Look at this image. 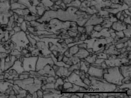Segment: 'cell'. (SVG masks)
I'll return each mask as SVG.
<instances>
[{
    "label": "cell",
    "mask_w": 131,
    "mask_h": 98,
    "mask_svg": "<svg viewBox=\"0 0 131 98\" xmlns=\"http://www.w3.org/2000/svg\"><path fill=\"white\" fill-rule=\"evenodd\" d=\"M42 81L36 78L29 77L23 80L14 81V84H17L19 87L32 94L41 89Z\"/></svg>",
    "instance_id": "6da1fadb"
},
{
    "label": "cell",
    "mask_w": 131,
    "mask_h": 98,
    "mask_svg": "<svg viewBox=\"0 0 131 98\" xmlns=\"http://www.w3.org/2000/svg\"><path fill=\"white\" fill-rule=\"evenodd\" d=\"M103 78L108 83L118 85H122L124 79L118 67L108 69L107 73L103 74Z\"/></svg>",
    "instance_id": "7a4b0ae2"
},
{
    "label": "cell",
    "mask_w": 131,
    "mask_h": 98,
    "mask_svg": "<svg viewBox=\"0 0 131 98\" xmlns=\"http://www.w3.org/2000/svg\"><path fill=\"white\" fill-rule=\"evenodd\" d=\"M10 41L15 44V49L21 51L24 48H27L29 43L25 33L22 31L15 33L10 38Z\"/></svg>",
    "instance_id": "3957f363"
},
{
    "label": "cell",
    "mask_w": 131,
    "mask_h": 98,
    "mask_svg": "<svg viewBox=\"0 0 131 98\" xmlns=\"http://www.w3.org/2000/svg\"><path fill=\"white\" fill-rule=\"evenodd\" d=\"M91 83L88 90L92 91H113L116 89V86L114 84L105 81L102 82L97 81L94 79L91 78Z\"/></svg>",
    "instance_id": "277c9868"
},
{
    "label": "cell",
    "mask_w": 131,
    "mask_h": 98,
    "mask_svg": "<svg viewBox=\"0 0 131 98\" xmlns=\"http://www.w3.org/2000/svg\"><path fill=\"white\" fill-rule=\"evenodd\" d=\"M35 48L34 50L30 52L32 56L43 57H51L52 53L44 42L41 41L37 42Z\"/></svg>",
    "instance_id": "5b68a950"
},
{
    "label": "cell",
    "mask_w": 131,
    "mask_h": 98,
    "mask_svg": "<svg viewBox=\"0 0 131 98\" xmlns=\"http://www.w3.org/2000/svg\"><path fill=\"white\" fill-rule=\"evenodd\" d=\"M38 56H31L29 57L24 56L22 61V66L24 71L30 72L36 71V66Z\"/></svg>",
    "instance_id": "8992f818"
},
{
    "label": "cell",
    "mask_w": 131,
    "mask_h": 98,
    "mask_svg": "<svg viewBox=\"0 0 131 98\" xmlns=\"http://www.w3.org/2000/svg\"><path fill=\"white\" fill-rule=\"evenodd\" d=\"M47 64L50 65L51 67L54 65V61L51 57H43L38 56L36 66V71H38L41 70Z\"/></svg>",
    "instance_id": "52a82bcc"
},
{
    "label": "cell",
    "mask_w": 131,
    "mask_h": 98,
    "mask_svg": "<svg viewBox=\"0 0 131 98\" xmlns=\"http://www.w3.org/2000/svg\"><path fill=\"white\" fill-rule=\"evenodd\" d=\"M68 80L69 82L75 85L78 86L83 87L85 88L86 89H88L89 86L86 85L82 81L80 77L76 73H72L70 74L69 77H68Z\"/></svg>",
    "instance_id": "ba28073f"
},
{
    "label": "cell",
    "mask_w": 131,
    "mask_h": 98,
    "mask_svg": "<svg viewBox=\"0 0 131 98\" xmlns=\"http://www.w3.org/2000/svg\"><path fill=\"white\" fill-rule=\"evenodd\" d=\"M38 74L45 77H54L56 76L55 71L52 67L49 64L47 65L42 69L37 71Z\"/></svg>",
    "instance_id": "9c48e42d"
},
{
    "label": "cell",
    "mask_w": 131,
    "mask_h": 98,
    "mask_svg": "<svg viewBox=\"0 0 131 98\" xmlns=\"http://www.w3.org/2000/svg\"><path fill=\"white\" fill-rule=\"evenodd\" d=\"M87 72L89 75L92 76L91 77L103 78V69L91 66L90 67Z\"/></svg>",
    "instance_id": "30bf717a"
},
{
    "label": "cell",
    "mask_w": 131,
    "mask_h": 98,
    "mask_svg": "<svg viewBox=\"0 0 131 98\" xmlns=\"http://www.w3.org/2000/svg\"><path fill=\"white\" fill-rule=\"evenodd\" d=\"M92 43H93V45L90 48H93V50L95 51L101 50L104 46L106 43V40L105 39L93 40V41L92 40Z\"/></svg>",
    "instance_id": "8fae6325"
},
{
    "label": "cell",
    "mask_w": 131,
    "mask_h": 98,
    "mask_svg": "<svg viewBox=\"0 0 131 98\" xmlns=\"http://www.w3.org/2000/svg\"><path fill=\"white\" fill-rule=\"evenodd\" d=\"M10 69L15 70L19 74H21L24 71L22 67V63L19 60H16Z\"/></svg>",
    "instance_id": "7c38bea8"
},
{
    "label": "cell",
    "mask_w": 131,
    "mask_h": 98,
    "mask_svg": "<svg viewBox=\"0 0 131 98\" xmlns=\"http://www.w3.org/2000/svg\"><path fill=\"white\" fill-rule=\"evenodd\" d=\"M55 72L56 75H57L59 77H62L64 76L68 77L72 73V72L69 71L67 68L63 67L59 68Z\"/></svg>",
    "instance_id": "4fadbf2b"
},
{
    "label": "cell",
    "mask_w": 131,
    "mask_h": 98,
    "mask_svg": "<svg viewBox=\"0 0 131 98\" xmlns=\"http://www.w3.org/2000/svg\"><path fill=\"white\" fill-rule=\"evenodd\" d=\"M121 73L125 79L128 80L131 77V66H125L121 68Z\"/></svg>",
    "instance_id": "5bb4252c"
},
{
    "label": "cell",
    "mask_w": 131,
    "mask_h": 98,
    "mask_svg": "<svg viewBox=\"0 0 131 98\" xmlns=\"http://www.w3.org/2000/svg\"><path fill=\"white\" fill-rule=\"evenodd\" d=\"M10 55V60L9 61L6 62L5 61V71H7L8 69H10L11 67H12V66L13 65L14 62L17 60V58L15 56H13V55Z\"/></svg>",
    "instance_id": "9a60e30c"
},
{
    "label": "cell",
    "mask_w": 131,
    "mask_h": 98,
    "mask_svg": "<svg viewBox=\"0 0 131 98\" xmlns=\"http://www.w3.org/2000/svg\"><path fill=\"white\" fill-rule=\"evenodd\" d=\"M89 53V52L84 49H80L79 51L75 54L74 56L79 58V59H83L87 58L88 56Z\"/></svg>",
    "instance_id": "2e32d148"
},
{
    "label": "cell",
    "mask_w": 131,
    "mask_h": 98,
    "mask_svg": "<svg viewBox=\"0 0 131 98\" xmlns=\"http://www.w3.org/2000/svg\"><path fill=\"white\" fill-rule=\"evenodd\" d=\"M36 8L37 11V14L39 17L42 16L46 10H48L47 9H49L45 7L40 2L38 5L36 6Z\"/></svg>",
    "instance_id": "e0dca14e"
},
{
    "label": "cell",
    "mask_w": 131,
    "mask_h": 98,
    "mask_svg": "<svg viewBox=\"0 0 131 98\" xmlns=\"http://www.w3.org/2000/svg\"><path fill=\"white\" fill-rule=\"evenodd\" d=\"M14 13L18 14L19 16H25L30 14L29 10L28 8L24 9H17L12 10Z\"/></svg>",
    "instance_id": "ac0fdd59"
},
{
    "label": "cell",
    "mask_w": 131,
    "mask_h": 98,
    "mask_svg": "<svg viewBox=\"0 0 131 98\" xmlns=\"http://www.w3.org/2000/svg\"><path fill=\"white\" fill-rule=\"evenodd\" d=\"M26 8L27 7L25 5L18 2L10 4V10H12L17 9H24Z\"/></svg>",
    "instance_id": "d6986e66"
},
{
    "label": "cell",
    "mask_w": 131,
    "mask_h": 98,
    "mask_svg": "<svg viewBox=\"0 0 131 98\" xmlns=\"http://www.w3.org/2000/svg\"><path fill=\"white\" fill-rule=\"evenodd\" d=\"M112 27L117 31H120L123 30L125 29L126 28V26L124 24L119 22L114 23L112 26Z\"/></svg>",
    "instance_id": "ffe728a7"
},
{
    "label": "cell",
    "mask_w": 131,
    "mask_h": 98,
    "mask_svg": "<svg viewBox=\"0 0 131 98\" xmlns=\"http://www.w3.org/2000/svg\"><path fill=\"white\" fill-rule=\"evenodd\" d=\"M39 17L37 15H33L31 14H28L24 16V20L25 21H30L37 20L39 18Z\"/></svg>",
    "instance_id": "44dd1931"
},
{
    "label": "cell",
    "mask_w": 131,
    "mask_h": 98,
    "mask_svg": "<svg viewBox=\"0 0 131 98\" xmlns=\"http://www.w3.org/2000/svg\"><path fill=\"white\" fill-rule=\"evenodd\" d=\"M86 89L84 87L73 84V87H72V88H69V89H67V91H70V92L79 91H79H84V90H85Z\"/></svg>",
    "instance_id": "7402d4cb"
},
{
    "label": "cell",
    "mask_w": 131,
    "mask_h": 98,
    "mask_svg": "<svg viewBox=\"0 0 131 98\" xmlns=\"http://www.w3.org/2000/svg\"><path fill=\"white\" fill-rule=\"evenodd\" d=\"M55 89V83H47L46 84L42 85L41 89L43 91H44L48 89Z\"/></svg>",
    "instance_id": "603a6c76"
},
{
    "label": "cell",
    "mask_w": 131,
    "mask_h": 98,
    "mask_svg": "<svg viewBox=\"0 0 131 98\" xmlns=\"http://www.w3.org/2000/svg\"><path fill=\"white\" fill-rule=\"evenodd\" d=\"M40 2L45 7L49 8L53 6L54 3L51 0H40Z\"/></svg>",
    "instance_id": "cb8c5ba5"
},
{
    "label": "cell",
    "mask_w": 131,
    "mask_h": 98,
    "mask_svg": "<svg viewBox=\"0 0 131 98\" xmlns=\"http://www.w3.org/2000/svg\"><path fill=\"white\" fill-rule=\"evenodd\" d=\"M27 38L28 39V42L29 43V45L33 48H35L36 44L37 42L36 40L34 39L32 37L30 34L27 35Z\"/></svg>",
    "instance_id": "d4e9b609"
},
{
    "label": "cell",
    "mask_w": 131,
    "mask_h": 98,
    "mask_svg": "<svg viewBox=\"0 0 131 98\" xmlns=\"http://www.w3.org/2000/svg\"><path fill=\"white\" fill-rule=\"evenodd\" d=\"M64 84V81L62 78L57 79L56 82L55 83V89H57L61 85H62Z\"/></svg>",
    "instance_id": "484cf974"
},
{
    "label": "cell",
    "mask_w": 131,
    "mask_h": 98,
    "mask_svg": "<svg viewBox=\"0 0 131 98\" xmlns=\"http://www.w3.org/2000/svg\"><path fill=\"white\" fill-rule=\"evenodd\" d=\"M28 8L29 10L30 14L33 15H37L36 6L31 5Z\"/></svg>",
    "instance_id": "4316f807"
},
{
    "label": "cell",
    "mask_w": 131,
    "mask_h": 98,
    "mask_svg": "<svg viewBox=\"0 0 131 98\" xmlns=\"http://www.w3.org/2000/svg\"><path fill=\"white\" fill-rule=\"evenodd\" d=\"M79 50V49L77 45L71 48L69 50V53L70 55L75 54Z\"/></svg>",
    "instance_id": "83f0119b"
},
{
    "label": "cell",
    "mask_w": 131,
    "mask_h": 98,
    "mask_svg": "<svg viewBox=\"0 0 131 98\" xmlns=\"http://www.w3.org/2000/svg\"><path fill=\"white\" fill-rule=\"evenodd\" d=\"M80 64V68L81 70H83L85 72H88L89 69L86 66V65L85 64V63L83 61H81Z\"/></svg>",
    "instance_id": "f1b7e54d"
},
{
    "label": "cell",
    "mask_w": 131,
    "mask_h": 98,
    "mask_svg": "<svg viewBox=\"0 0 131 98\" xmlns=\"http://www.w3.org/2000/svg\"><path fill=\"white\" fill-rule=\"evenodd\" d=\"M80 64L79 63H78V64H74L73 66H72L71 67H70L69 68L68 70L69 71L72 72V71L73 70H76V69H78L80 68Z\"/></svg>",
    "instance_id": "f546056e"
},
{
    "label": "cell",
    "mask_w": 131,
    "mask_h": 98,
    "mask_svg": "<svg viewBox=\"0 0 131 98\" xmlns=\"http://www.w3.org/2000/svg\"><path fill=\"white\" fill-rule=\"evenodd\" d=\"M20 27L21 28V30L25 32V31L27 30V24L26 21H24L22 23H21Z\"/></svg>",
    "instance_id": "4dcf8cb0"
},
{
    "label": "cell",
    "mask_w": 131,
    "mask_h": 98,
    "mask_svg": "<svg viewBox=\"0 0 131 98\" xmlns=\"http://www.w3.org/2000/svg\"><path fill=\"white\" fill-rule=\"evenodd\" d=\"M97 57L96 55L93 56L92 57H87V58H86V60L89 63H95L96 61V58Z\"/></svg>",
    "instance_id": "1f68e13d"
},
{
    "label": "cell",
    "mask_w": 131,
    "mask_h": 98,
    "mask_svg": "<svg viewBox=\"0 0 131 98\" xmlns=\"http://www.w3.org/2000/svg\"><path fill=\"white\" fill-rule=\"evenodd\" d=\"M29 74H27L21 73V74H19V80H23V79L29 78Z\"/></svg>",
    "instance_id": "d6a6232c"
},
{
    "label": "cell",
    "mask_w": 131,
    "mask_h": 98,
    "mask_svg": "<svg viewBox=\"0 0 131 98\" xmlns=\"http://www.w3.org/2000/svg\"><path fill=\"white\" fill-rule=\"evenodd\" d=\"M73 87V84L70 82H65L63 84V88L64 89H69V88H72Z\"/></svg>",
    "instance_id": "836d02e7"
},
{
    "label": "cell",
    "mask_w": 131,
    "mask_h": 98,
    "mask_svg": "<svg viewBox=\"0 0 131 98\" xmlns=\"http://www.w3.org/2000/svg\"><path fill=\"white\" fill-rule=\"evenodd\" d=\"M11 50H6L2 45H0V53H5L9 54L10 53Z\"/></svg>",
    "instance_id": "e575fe53"
},
{
    "label": "cell",
    "mask_w": 131,
    "mask_h": 98,
    "mask_svg": "<svg viewBox=\"0 0 131 98\" xmlns=\"http://www.w3.org/2000/svg\"><path fill=\"white\" fill-rule=\"evenodd\" d=\"M9 55H13V56H16L18 55H21V53L20 51L18 50L17 49H14L11 51L10 53L9 54Z\"/></svg>",
    "instance_id": "d590c367"
},
{
    "label": "cell",
    "mask_w": 131,
    "mask_h": 98,
    "mask_svg": "<svg viewBox=\"0 0 131 98\" xmlns=\"http://www.w3.org/2000/svg\"><path fill=\"white\" fill-rule=\"evenodd\" d=\"M56 80L54 77H48L46 80L47 83H55L56 82Z\"/></svg>",
    "instance_id": "8d00e7d4"
},
{
    "label": "cell",
    "mask_w": 131,
    "mask_h": 98,
    "mask_svg": "<svg viewBox=\"0 0 131 98\" xmlns=\"http://www.w3.org/2000/svg\"><path fill=\"white\" fill-rule=\"evenodd\" d=\"M37 94L38 98H42L43 97V91L41 89H39L36 91Z\"/></svg>",
    "instance_id": "74e56055"
},
{
    "label": "cell",
    "mask_w": 131,
    "mask_h": 98,
    "mask_svg": "<svg viewBox=\"0 0 131 98\" xmlns=\"http://www.w3.org/2000/svg\"><path fill=\"white\" fill-rule=\"evenodd\" d=\"M5 31V30H2V28H0V42L2 39L4 37Z\"/></svg>",
    "instance_id": "f35d334b"
},
{
    "label": "cell",
    "mask_w": 131,
    "mask_h": 98,
    "mask_svg": "<svg viewBox=\"0 0 131 98\" xmlns=\"http://www.w3.org/2000/svg\"><path fill=\"white\" fill-rule=\"evenodd\" d=\"M83 82L86 85H87L88 86H89L90 84H91V81L90 79H89V78H85L83 80Z\"/></svg>",
    "instance_id": "ab89813d"
},
{
    "label": "cell",
    "mask_w": 131,
    "mask_h": 98,
    "mask_svg": "<svg viewBox=\"0 0 131 98\" xmlns=\"http://www.w3.org/2000/svg\"><path fill=\"white\" fill-rule=\"evenodd\" d=\"M25 20H24V16H19V17L17 19L16 22L20 23V24H21Z\"/></svg>",
    "instance_id": "60d3db41"
},
{
    "label": "cell",
    "mask_w": 131,
    "mask_h": 98,
    "mask_svg": "<svg viewBox=\"0 0 131 98\" xmlns=\"http://www.w3.org/2000/svg\"><path fill=\"white\" fill-rule=\"evenodd\" d=\"M63 61H64V63H65L67 64L70 65H71V64H72V63L70 60V59H69L68 58L66 57H65L64 59H63Z\"/></svg>",
    "instance_id": "b9f144b4"
},
{
    "label": "cell",
    "mask_w": 131,
    "mask_h": 98,
    "mask_svg": "<svg viewBox=\"0 0 131 98\" xmlns=\"http://www.w3.org/2000/svg\"><path fill=\"white\" fill-rule=\"evenodd\" d=\"M125 88H129V89H131V84L130 83H129V84H125L122 85V86H120V89H125Z\"/></svg>",
    "instance_id": "7bdbcfd3"
},
{
    "label": "cell",
    "mask_w": 131,
    "mask_h": 98,
    "mask_svg": "<svg viewBox=\"0 0 131 98\" xmlns=\"http://www.w3.org/2000/svg\"><path fill=\"white\" fill-rule=\"evenodd\" d=\"M97 57L98 58V59H106L107 58L106 55L105 54H100L98 56H97Z\"/></svg>",
    "instance_id": "ee69618b"
},
{
    "label": "cell",
    "mask_w": 131,
    "mask_h": 98,
    "mask_svg": "<svg viewBox=\"0 0 131 98\" xmlns=\"http://www.w3.org/2000/svg\"><path fill=\"white\" fill-rule=\"evenodd\" d=\"M13 30L14 31H15V33L18 32L19 31H21V30L20 27V26H16L14 27L13 28Z\"/></svg>",
    "instance_id": "f6af8a7d"
},
{
    "label": "cell",
    "mask_w": 131,
    "mask_h": 98,
    "mask_svg": "<svg viewBox=\"0 0 131 98\" xmlns=\"http://www.w3.org/2000/svg\"><path fill=\"white\" fill-rule=\"evenodd\" d=\"M9 55V54L5 53H0V60L2 58H5Z\"/></svg>",
    "instance_id": "bcb514c9"
},
{
    "label": "cell",
    "mask_w": 131,
    "mask_h": 98,
    "mask_svg": "<svg viewBox=\"0 0 131 98\" xmlns=\"http://www.w3.org/2000/svg\"><path fill=\"white\" fill-rule=\"evenodd\" d=\"M19 15H18V14H16V13H14L13 15L14 18V20L15 22H16L17 20V19L19 17Z\"/></svg>",
    "instance_id": "7dc6e473"
},
{
    "label": "cell",
    "mask_w": 131,
    "mask_h": 98,
    "mask_svg": "<svg viewBox=\"0 0 131 98\" xmlns=\"http://www.w3.org/2000/svg\"><path fill=\"white\" fill-rule=\"evenodd\" d=\"M104 61L103 60H102V59H98V60H97L95 61V63H97V64H100L101 63L103 62V61Z\"/></svg>",
    "instance_id": "c3c4849f"
},
{
    "label": "cell",
    "mask_w": 131,
    "mask_h": 98,
    "mask_svg": "<svg viewBox=\"0 0 131 98\" xmlns=\"http://www.w3.org/2000/svg\"><path fill=\"white\" fill-rule=\"evenodd\" d=\"M4 81V74H0V81Z\"/></svg>",
    "instance_id": "681fc988"
},
{
    "label": "cell",
    "mask_w": 131,
    "mask_h": 98,
    "mask_svg": "<svg viewBox=\"0 0 131 98\" xmlns=\"http://www.w3.org/2000/svg\"><path fill=\"white\" fill-rule=\"evenodd\" d=\"M32 98H38L37 95V94L36 92L32 93Z\"/></svg>",
    "instance_id": "f907efd6"
},
{
    "label": "cell",
    "mask_w": 131,
    "mask_h": 98,
    "mask_svg": "<svg viewBox=\"0 0 131 98\" xmlns=\"http://www.w3.org/2000/svg\"><path fill=\"white\" fill-rule=\"evenodd\" d=\"M10 4L11 3H14V2H18L19 0H9Z\"/></svg>",
    "instance_id": "816d5d0a"
},
{
    "label": "cell",
    "mask_w": 131,
    "mask_h": 98,
    "mask_svg": "<svg viewBox=\"0 0 131 98\" xmlns=\"http://www.w3.org/2000/svg\"><path fill=\"white\" fill-rule=\"evenodd\" d=\"M107 64L105 63H103L102 64V68H107Z\"/></svg>",
    "instance_id": "f5cc1de1"
},
{
    "label": "cell",
    "mask_w": 131,
    "mask_h": 98,
    "mask_svg": "<svg viewBox=\"0 0 131 98\" xmlns=\"http://www.w3.org/2000/svg\"><path fill=\"white\" fill-rule=\"evenodd\" d=\"M75 96H74V95H72V96L71 97H78V96H76V95H75Z\"/></svg>",
    "instance_id": "db71d44e"
},
{
    "label": "cell",
    "mask_w": 131,
    "mask_h": 98,
    "mask_svg": "<svg viewBox=\"0 0 131 98\" xmlns=\"http://www.w3.org/2000/svg\"><path fill=\"white\" fill-rule=\"evenodd\" d=\"M1 45V43L0 42V45Z\"/></svg>",
    "instance_id": "11a10c76"
},
{
    "label": "cell",
    "mask_w": 131,
    "mask_h": 98,
    "mask_svg": "<svg viewBox=\"0 0 131 98\" xmlns=\"http://www.w3.org/2000/svg\"></svg>",
    "instance_id": "9f6ffc18"
}]
</instances>
